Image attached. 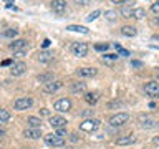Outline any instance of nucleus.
<instances>
[{
    "label": "nucleus",
    "instance_id": "1",
    "mask_svg": "<svg viewBox=\"0 0 159 149\" xmlns=\"http://www.w3.org/2000/svg\"><path fill=\"white\" fill-rule=\"evenodd\" d=\"M53 109H55V111H58V113H68L70 109H71V99H68V98L57 99L55 104H53Z\"/></svg>",
    "mask_w": 159,
    "mask_h": 149
},
{
    "label": "nucleus",
    "instance_id": "2",
    "mask_svg": "<svg viewBox=\"0 0 159 149\" xmlns=\"http://www.w3.org/2000/svg\"><path fill=\"white\" fill-rule=\"evenodd\" d=\"M128 119H129L128 113H118V114H114V116L109 118V126L119 128V126H123V124H126Z\"/></svg>",
    "mask_w": 159,
    "mask_h": 149
},
{
    "label": "nucleus",
    "instance_id": "3",
    "mask_svg": "<svg viewBox=\"0 0 159 149\" xmlns=\"http://www.w3.org/2000/svg\"><path fill=\"white\" fill-rule=\"evenodd\" d=\"M99 128V119H84L83 123H80V129L84 133H93Z\"/></svg>",
    "mask_w": 159,
    "mask_h": 149
},
{
    "label": "nucleus",
    "instance_id": "4",
    "mask_svg": "<svg viewBox=\"0 0 159 149\" xmlns=\"http://www.w3.org/2000/svg\"><path fill=\"white\" fill-rule=\"evenodd\" d=\"M71 52H73L75 56L83 58V56H86V55H88V45L83 43V42H75L71 45Z\"/></svg>",
    "mask_w": 159,
    "mask_h": 149
},
{
    "label": "nucleus",
    "instance_id": "5",
    "mask_svg": "<svg viewBox=\"0 0 159 149\" xmlns=\"http://www.w3.org/2000/svg\"><path fill=\"white\" fill-rule=\"evenodd\" d=\"M33 106V99L25 96V98H18L17 101L13 103V108L17 109V111H25V109H30Z\"/></svg>",
    "mask_w": 159,
    "mask_h": 149
},
{
    "label": "nucleus",
    "instance_id": "6",
    "mask_svg": "<svg viewBox=\"0 0 159 149\" xmlns=\"http://www.w3.org/2000/svg\"><path fill=\"white\" fill-rule=\"evenodd\" d=\"M144 91L151 98H159V83L157 81H148L144 84Z\"/></svg>",
    "mask_w": 159,
    "mask_h": 149
},
{
    "label": "nucleus",
    "instance_id": "7",
    "mask_svg": "<svg viewBox=\"0 0 159 149\" xmlns=\"http://www.w3.org/2000/svg\"><path fill=\"white\" fill-rule=\"evenodd\" d=\"M61 88H63V81L55 79V81H50V83H47V84H43V93L53 94V93H57L58 89H61Z\"/></svg>",
    "mask_w": 159,
    "mask_h": 149
},
{
    "label": "nucleus",
    "instance_id": "8",
    "mask_svg": "<svg viewBox=\"0 0 159 149\" xmlns=\"http://www.w3.org/2000/svg\"><path fill=\"white\" fill-rule=\"evenodd\" d=\"M45 142L52 147H61L65 146V139L63 138H58L57 134H47L45 136Z\"/></svg>",
    "mask_w": 159,
    "mask_h": 149
},
{
    "label": "nucleus",
    "instance_id": "9",
    "mask_svg": "<svg viewBox=\"0 0 159 149\" xmlns=\"http://www.w3.org/2000/svg\"><path fill=\"white\" fill-rule=\"evenodd\" d=\"M27 71V65L23 61H17L12 65V68H10V74L12 76H22V74Z\"/></svg>",
    "mask_w": 159,
    "mask_h": 149
},
{
    "label": "nucleus",
    "instance_id": "10",
    "mask_svg": "<svg viewBox=\"0 0 159 149\" xmlns=\"http://www.w3.org/2000/svg\"><path fill=\"white\" fill-rule=\"evenodd\" d=\"M27 40H22V38H18V40H13L12 43H10V50L15 53V52H22V50H27Z\"/></svg>",
    "mask_w": 159,
    "mask_h": 149
},
{
    "label": "nucleus",
    "instance_id": "11",
    "mask_svg": "<svg viewBox=\"0 0 159 149\" xmlns=\"http://www.w3.org/2000/svg\"><path fill=\"white\" fill-rule=\"evenodd\" d=\"M52 10L58 15L65 13L66 12V2H65V0H53L52 2Z\"/></svg>",
    "mask_w": 159,
    "mask_h": 149
},
{
    "label": "nucleus",
    "instance_id": "12",
    "mask_svg": "<svg viewBox=\"0 0 159 149\" xmlns=\"http://www.w3.org/2000/svg\"><path fill=\"white\" fill-rule=\"evenodd\" d=\"M66 119L63 116H52L50 118V124H52V128L55 129H60V128H66Z\"/></svg>",
    "mask_w": 159,
    "mask_h": 149
},
{
    "label": "nucleus",
    "instance_id": "13",
    "mask_svg": "<svg viewBox=\"0 0 159 149\" xmlns=\"http://www.w3.org/2000/svg\"><path fill=\"white\" fill-rule=\"evenodd\" d=\"M96 73H98L96 68H89V66L76 70V74H78V76H83V78H91V76H94Z\"/></svg>",
    "mask_w": 159,
    "mask_h": 149
},
{
    "label": "nucleus",
    "instance_id": "14",
    "mask_svg": "<svg viewBox=\"0 0 159 149\" xmlns=\"http://www.w3.org/2000/svg\"><path fill=\"white\" fill-rule=\"evenodd\" d=\"M23 136L28 138V139H38L42 136V129H37V128H28L23 131Z\"/></svg>",
    "mask_w": 159,
    "mask_h": 149
},
{
    "label": "nucleus",
    "instance_id": "15",
    "mask_svg": "<svg viewBox=\"0 0 159 149\" xmlns=\"http://www.w3.org/2000/svg\"><path fill=\"white\" fill-rule=\"evenodd\" d=\"M53 53L52 52H47V50H43V52L38 53V61L40 63H52L53 61Z\"/></svg>",
    "mask_w": 159,
    "mask_h": 149
},
{
    "label": "nucleus",
    "instance_id": "16",
    "mask_svg": "<svg viewBox=\"0 0 159 149\" xmlns=\"http://www.w3.org/2000/svg\"><path fill=\"white\" fill-rule=\"evenodd\" d=\"M136 142V136H124V138H118L116 139V144L118 146H126V144H134Z\"/></svg>",
    "mask_w": 159,
    "mask_h": 149
},
{
    "label": "nucleus",
    "instance_id": "17",
    "mask_svg": "<svg viewBox=\"0 0 159 149\" xmlns=\"http://www.w3.org/2000/svg\"><path fill=\"white\" fill-rule=\"evenodd\" d=\"M70 89H71V93H84V91H86V83H83V81L71 83Z\"/></svg>",
    "mask_w": 159,
    "mask_h": 149
},
{
    "label": "nucleus",
    "instance_id": "18",
    "mask_svg": "<svg viewBox=\"0 0 159 149\" xmlns=\"http://www.w3.org/2000/svg\"><path fill=\"white\" fill-rule=\"evenodd\" d=\"M98 99H99V93H96V91H94V93H86V94H84V101H86L88 104H91V106L98 103Z\"/></svg>",
    "mask_w": 159,
    "mask_h": 149
},
{
    "label": "nucleus",
    "instance_id": "19",
    "mask_svg": "<svg viewBox=\"0 0 159 149\" xmlns=\"http://www.w3.org/2000/svg\"><path fill=\"white\" fill-rule=\"evenodd\" d=\"M27 123L30 128H37V129H42V119L37 118V116H28L27 118Z\"/></svg>",
    "mask_w": 159,
    "mask_h": 149
},
{
    "label": "nucleus",
    "instance_id": "20",
    "mask_svg": "<svg viewBox=\"0 0 159 149\" xmlns=\"http://www.w3.org/2000/svg\"><path fill=\"white\" fill-rule=\"evenodd\" d=\"M136 33H138V30L134 28V27H129V25H124V27L121 28V35H124V37H136Z\"/></svg>",
    "mask_w": 159,
    "mask_h": 149
},
{
    "label": "nucleus",
    "instance_id": "21",
    "mask_svg": "<svg viewBox=\"0 0 159 149\" xmlns=\"http://www.w3.org/2000/svg\"><path fill=\"white\" fill-rule=\"evenodd\" d=\"M139 121H141V126L146 128V129H151V128L157 126V123L154 121V119H151V118H139Z\"/></svg>",
    "mask_w": 159,
    "mask_h": 149
},
{
    "label": "nucleus",
    "instance_id": "22",
    "mask_svg": "<svg viewBox=\"0 0 159 149\" xmlns=\"http://www.w3.org/2000/svg\"><path fill=\"white\" fill-rule=\"evenodd\" d=\"M37 81H38V83H43V84L53 81V73H42V74H38V76H37Z\"/></svg>",
    "mask_w": 159,
    "mask_h": 149
},
{
    "label": "nucleus",
    "instance_id": "23",
    "mask_svg": "<svg viewBox=\"0 0 159 149\" xmlns=\"http://www.w3.org/2000/svg\"><path fill=\"white\" fill-rule=\"evenodd\" d=\"M66 30L68 32H80V33H88L89 32L86 27H81V25H68Z\"/></svg>",
    "mask_w": 159,
    "mask_h": 149
},
{
    "label": "nucleus",
    "instance_id": "24",
    "mask_svg": "<svg viewBox=\"0 0 159 149\" xmlns=\"http://www.w3.org/2000/svg\"><path fill=\"white\" fill-rule=\"evenodd\" d=\"M133 7H129V5H123L121 7V10H119V12H121V15L124 18H131L133 17Z\"/></svg>",
    "mask_w": 159,
    "mask_h": 149
},
{
    "label": "nucleus",
    "instance_id": "25",
    "mask_svg": "<svg viewBox=\"0 0 159 149\" xmlns=\"http://www.w3.org/2000/svg\"><path fill=\"white\" fill-rule=\"evenodd\" d=\"M144 17H146V10H144V8H134V10H133V17H131V18L143 20Z\"/></svg>",
    "mask_w": 159,
    "mask_h": 149
},
{
    "label": "nucleus",
    "instance_id": "26",
    "mask_svg": "<svg viewBox=\"0 0 159 149\" xmlns=\"http://www.w3.org/2000/svg\"><path fill=\"white\" fill-rule=\"evenodd\" d=\"M10 118H12L10 111H7V109H3V108H0V123H7V121H10Z\"/></svg>",
    "mask_w": 159,
    "mask_h": 149
},
{
    "label": "nucleus",
    "instance_id": "27",
    "mask_svg": "<svg viewBox=\"0 0 159 149\" xmlns=\"http://www.w3.org/2000/svg\"><path fill=\"white\" fill-rule=\"evenodd\" d=\"M2 35H3V37H7V38H15V37L18 35V30H15V28H7Z\"/></svg>",
    "mask_w": 159,
    "mask_h": 149
},
{
    "label": "nucleus",
    "instance_id": "28",
    "mask_svg": "<svg viewBox=\"0 0 159 149\" xmlns=\"http://www.w3.org/2000/svg\"><path fill=\"white\" fill-rule=\"evenodd\" d=\"M104 17H106L109 22H114V20L118 18V12H113V10H108L106 13H104Z\"/></svg>",
    "mask_w": 159,
    "mask_h": 149
},
{
    "label": "nucleus",
    "instance_id": "29",
    "mask_svg": "<svg viewBox=\"0 0 159 149\" xmlns=\"http://www.w3.org/2000/svg\"><path fill=\"white\" fill-rule=\"evenodd\" d=\"M99 15H101V10H94V12H91V13L86 17V20H88V22H93V20H96Z\"/></svg>",
    "mask_w": 159,
    "mask_h": 149
},
{
    "label": "nucleus",
    "instance_id": "30",
    "mask_svg": "<svg viewBox=\"0 0 159 149\" xmlns=\"http://www.w3.org/2000/svg\"><path fill=\"white\" fill-rule=\"evenodd\" d=\"M109 48V43H98L94 45V50H98V52H108Z\"/></svg>",
    "mask_w": 159,
    "mask_h": 149
},
{
    "label": "nucleus",
    "instance_id": "31",
    "mask_svg": "<svg viewBox=\"0 0 159 149\" xmlns=\"http://www.w3.org/2000/svg\"><path fill=\"white\" fill-rule=\"evenodd\" d=\"M116 50H118L119 55H123V56H129V52H128V50H124L119 43H116Z\"/></svg>",
    "mask_w": 159,
    "mask_h": 149
},
{
    "label": "nucleus",
    "instance_id": "32",
    "mask_svg": "<svg viewBox=\"0 0 159 149\" xmlns=\"http://www.w3.org/2000/svg\"><path fill=\"white\" fill-rule=\"evenodd\" d=\"M55 134H57L58 138H63V139H65V136H68V134H66V129H65V128L57 129V133H55Z\"/></svg>",
    "mask_w": 159,
    "mask_h": 149
},
{
    "label": "nucleus",
    "instance_id": "33",
    "mask_svg": "<svg viewBox=\"0 0 159 149\" xmlns=\"http://www.w3.org/2000/svg\"><path fill=\"white\" fill-rule=\"evenodd\" d=\"M118 58V55H113V53H108V55H104L103 60L106 61V60H109V61H113V60H116Z\"/></svg>",
    "mask_w": 159,
    "mask_h": 149
},
{
    "label": "nucleus",
    "instance_id": "34",
    "mask_svg": "<svg viewBox=\"0 0 159 149\" xmlns=\"http://www.w3.org/2000/svg\"><path fill=\"white\" fill-rule=\"evenodd\" d=\"M151 10H152V12L156 13V15H159V2L152 3V5H151Z\"/></svg>",
    "mask_w": 159,
    "mask_h": 149
},
{
    "label": "nucleus",
    "instance_id": "35",
    "mask_svg": "<svg viewBox=\"0 0 159 149\" xmlns=\"http://www.w3.org/2000/svg\"><path fill=\"white\" fill-rule=\"evenodd\" d=\"M131 66H134V68H143V61H138V60H133V61H131Z\"/></svg>",
    "mask_w": 159,
    "mask_h": 149
},
{
    "label": "nucleus",
    "instance_id": "36",
    "mask_svg": "<svg viewBox=\"0 0 159 149\" xmlns=\"http://www.w3.org/2000/svg\"><path fill=\"white\" fill-rule=\"evenodd\" d=\"M91 0H75V3H78V5H81V7H84V5H88Z\"/></svg>",
    "mask_w": 159,
    "mask_h": 149
},
{
    "label": "nucleus",
    "instance_id": "37",
    "mask_svg": "<svg viewBox=\"0 0 159 149\" xmlns=\"http://www.w3.org/2000/svg\"><path fill=\"white\" fill-rule=\"evenodd\" d=\"M113 3H116V5H126L129 0H111Z\"/></svg>",
    "mask_w": 159,
    "mask_h": 149
},
{
    "label": "nucleus",
    "instance_id": "38",
    "mask_svg": "<svg viewBox=\"0 0 159 149\" xmlns=\"http://www.w3.org/2000/svg\"><path fill=\"white\" fill-rule=\"evenodd\" d=\"M25 52H27V50H22V52H15V58H22V56H25Z\"/></svg>",
    "mask_w": 159,
    "mask_h": 149
},
{
    "label": "nucleus",
    "instance_id": "39",
    "mask_svg": "<svg viewBox=\"0 0 159 149\" xmlns=\"http://www.w3.org/2000/svg\"><path fill=\"white\" fill-rule=\"evenodd\" d=\"M40 114H42V116H48V114H50V111H48L47 108H42V109H40Z\"/></svg>",
    "mask_w": 159,
    "mask_h": 149
},
{
    "label": "nucleus",
    "instance_id": "40",
    "mask_svg": "<svg viewBox=\"0 0 159 149\" xmlns=\"http://www.w3.org/2000/svg\"><path fill=\"white\" fill-rule=\"evenodd\" d=\"M50 43H52V42H50L48 38H45V40H43V43H42V47H43V48H48V47H50Z\"/></svg>",
    "mask_w": 159,
    "mask_h": 149
},
{
    "label": "nucleus",
    "instance_id": "41",
    "mask_svg": "<svg viewBox=\"0 0 159 149\" xmlns=\"http://www.w3.org/2000/svg\"><path fill=\"white\" fill-rule=\"evenodd\" d=\"M10 63H12V60H3V61H2V65H3V66H8Z\"/></svg>",
    "mask_w": 159,
    "mask_h": 149
},
{
    "label": "nucleus",
    "instance_id": "42",
    "mask_svg": "<svg viewBox=\"0 0 159 149\" xmlns=\"http://www.w3.org/2000/svg\"><path fill=\"white\" fill-rule=\"evenodd\" d=\"M5 133H7V131H5V129L0 126V136H5Z\"/></svg>",
    "mask_w": 159,
    "mask_h": 149
},
{
    "label": "nucleus",
    "instance_id": "43",
    "mask_svg": "<svg viewBox=\"0 0 159 149\" xmlns=\"http://www.w3.org/2000/svg\"><path fill=\"white\" fill-rule=\"evenodd\" d=\"M93 109H89V111H83V116H88V114H91Z\"/></svg>",
    "mask_w": 159,
    "mask_h": 149
},
{
    "label": "nucleus",
    "instance_id": "44",
    "mask_svg": "<svg viewBox=\"0 0 159 149\" xmlns=\"http://www.w3.org/2000/svg\"><path fill=\"white\" fill-rule=\"evenodd\" d=\"M152 142H154V144H159V136L154 138V139H152Z\"/></svg>",
    "mask_w": 159,
    "mask_h": 149
},
{
    "label": "nucleus",
    "instance_id": "45",
    "mask_svg": "<svg viewBox=\"0 0 159 149\" xmlns=\"http://www.w3.org/2000/svg\"><path fill=\"white\" fill-rule=\"evenodd\" d=\"M71 141H78V136H76V134H71Z\"/></svg>",
    "mask_w": 159,
    "mask_h": 149
},
{
    "label": "nucleus",
    "instance_id": "46",
    "mask_svg": "<svg viewBox=\"0 0 159 149\" xmlns=\"http://www.w3.org/2000/svg\"><path fill=\"white\" fill-rule=\"evenodd\" d=\"M152 40H159V33H154L152 35Z\"/></svg>",
    "mask_w": 159,
    "mask_h": 149
},
{
    "label": "nucleus",
    "instance_id": "47",
    "mask_svg": "<svg viewBox=\"0 0 159 149\" xmlns=\"http://www.w3.org/2000/svg\"><path fill=\"white\" fill-rule=\"evenodd\" d=\"M154 25H157V27H159V17L154 18Z\"/></svg>",
    "mask_w": 159,
    "mask_h": 149
},
{
    "label": "nucleus",
    "instance_id": "48",
    "mask_svg": "<svg viewBox=\"0 0 159 149\" xmlns=\"http://www.w3.org/2000/svg\"><path fill=\"white\" fill-rule=\"evenodd\" d=\"M157 79H159V71H157Z\"/></svg>",
    "mask_w": 159,
    "mask_h": 149
}]
</instances>
